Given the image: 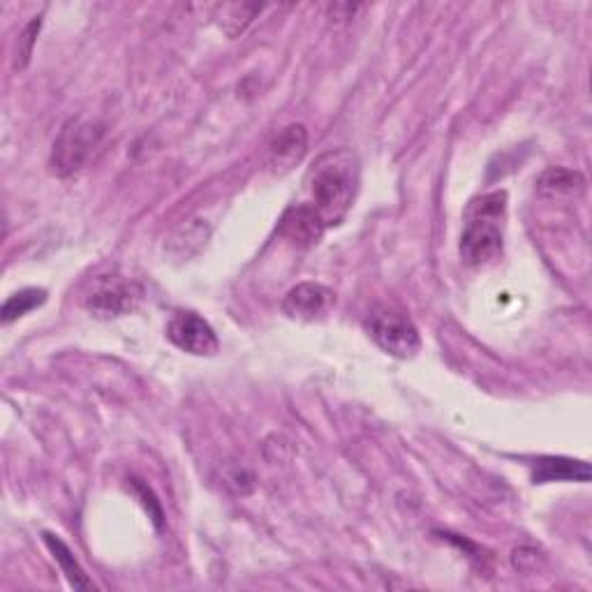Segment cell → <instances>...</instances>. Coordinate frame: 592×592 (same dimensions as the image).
Returning a JSON list of instances; mask_svg holds the SVG:
<instances>
[{
  "instance_id": "cell-15",
  "label": "cell",
  "mask_w": 592,
  "mask_h": 592,
  "mask_svg": "<svg viewBox=\"0 0 592 592\" xmlns=\"http://www.w3.org/2000/svg\"><path fill=\"white\" fill-rule=\"evenodd\" d=\"M223 481H225V487L236 496H248L255 489L253 474L241 466H227L223 472Z\"/></svg>"
},
{
  "instance_id": "cell-5",
  "label": "cell",
  "mask_w": 592,
  "mask_h": 592,
  "mask_svg": "<svg viewBox=\"0 0 592 592\" xmlns=\"http://www.w3.org/2000/svg\"><path fill=\"white\" fill-rule=\"evenodd\" d=\"M142 285L123 276H100L91 283L84 296V306L100 319L123 317L142 302Z\"/></svg>"
},
{
  "instance_id": "cell-6",
  "label": "cell",
  "mask_w": 592,
  "mask_h": 592,
  "mask_svg": "<svg viewBox=\"0 0 592 592\" xmlns=\"http://www.w3.org/2000/svg\"><path fill=\"white\" fill-rule=\"evenodd\" d=\"M167 338L183 353L195 357H213L221 347L213 327L197 313H176L167 325Z\"/></svg>"
},
{
  "instance_id": "cell-7",
  "label": "cell",
  "mask_w": 592,
  "mask_h": 592,
  "mask_svg": "<svg viewBox=\"0 0 592 592\" xmlns=\"http://www.w3.org/2000/svg\"><path fill=\"white\" fill-rule=\"evenodd\" d=\"M327 223L321 218L319 211L308 204H292L278 223V234L287 238L296 248H313L319 244V238L327 232Z\"/></svg>"
},
{
  "instance_id": "cell-2",
  "label": "cell",
  "mask_w": 592,
  "mask_h": 592,
  "mask_svg": "<svg viewBox=\"0 0 592 592\" xmlns=\"http://www.w3.org/2000/svg\"><path fill=\"white\" fill-rule=\"evenodd\" d=\"M507 195L489 193L470 202L461 234V257L468 266H483L502 253Z\"/></svg>"
},
{
  "instance_id": "cell-14",
  "label": "cell",
  "mask_w": 592,
  "mask_h": 592,
  "mask_svg": "<svg viewBox=\"0 0 592 592\" xmlns=\"http://www.w3.org/2000/svg\"><path fill=\"white\" fill-rule=\"evenodd\" d=\"M47 302V292L38 289V287H29V289H21L17 294H12L10 299L3 304V321L10 325V321L29 315L31 310H35L38 306H42Z\"/></svg>"
},
{
  "instance_id": "cell-1",
  "label": "cell",
  "mask_w": 592,
  "mask_h": 592,
  "mask_svg": "<svg viewBox=\"0 0 592 592\" xmlns=\"http://www.w3.org/2000/svg\"><path fill=\"white\" fill-rule=\"evenodd\" d=\"M357 160L355 155L340 149L321 155L310 167L306 176L308 204H313L327 227L338 225L347 211L353 208L355 193H357Z\"/></svg>"
},
{
  "instance_id": "cell-4",
  "label": "cell",
  "mask_w": 592,
  "mask_h": 592,
  "mask_svg": "<svg viewBox=\"0 0 592 592\" xmlns=\"http://www.w3.org/2000/svg\"><path fill=\"white\" fill-rule=\"evenodd\" d=\"M368 334L378 343V347L396 359H412L421 347L417 327L412 325L408 313L400 308L385 306L375 310L368 319Z\"/></svg>"
},
{
  "instance_id": "cell-12",
  "label": "cell",
  "mask_w": 592,
  "mask_h": 592,
  "mask_svg": "<svg viewBox=\"0 0 592 592\" xmlns=\"http://www.w3.org/2000/svg\"><path fill=\"white\" fill-rule=\"evenodd\" d=\"M262 10L264 6L259 3H223L215 8V21L227 38H238Z\"/></svg>"
},
{
  "instance_id": "cell-16",
  "label": "cell",
  "mask_w": 592,
  "mask_h": 592,
  "mask_svg": "<svg viewBox=\"0 0 592 592\" xmlns=\"http://www.w3.org/2000/svg\"><path fill=\"white\" fill-rule=\"evenodd\" d=\"M40 17H35L29 25H25V31H23V35L19 38V61H17V65L19 68H25V65H29V61H31V57H33V44H35V38H38V31H40Z\"/></svg>"
},
{
  "instance_id": "cell-13",
  "label": "cell",
  "mask_w": 592,
  "mask_h": 592,
  "mask_svg": "<svg viewBox=\"0 0 592 592\" xmlns=\"http://www.w3.org/2000/svg\"><path fill=\"white\" fill-rule=\"evenodd\" d=\"M44 544L49 547L53 560L59 562V568L63 570V574L68 576V581H70L72 588H79V590H91V588H93V583L89 581V576L84 574V570L79 568V562L74 560L72 551L59 540L57 534H49V532H47V534H44Z\"/></svg>"
},
{
  "instance_id": "cell-10",
  "label": "cell",
  "mask_w": 592,
  "mask_h": 592,
  "mask_svg": "<svg viewBox=\"0 0 592 592\" xmlns=\"http://www.w3.org/2000/svg\"><path fill=\"white\" fill-rule=\"evenodd\" d=\"M534 483L549 481H590V466L574 459H562V456H542L534 461L532 470Z\"/></svg>"
},
{
  "instance_id": "cell-8",
  "label": "cell",
  "mask_w": 592,
  "mask_h": 592,
  "mask_svg": "<svg viewBox=\"0 0 592 592\" xmlns=\"http://www.w3.org/2000/svg\"><path fill=\"white\" fill-rule=\"evenodd\" d=\"M334 302L336 296L329 287L319 283H302L287 292V296L283 299V310L292 319L313 321L321 315H327Z\"/></svg>"
},
{
  "instance_id": "cell-11",
  "label": "cell",
  "mask_w": 592,
  "mask_h": 592,
  "mask_svg": "<svg viewBox=\"0 0 592 592\" xmlns=\"http://www.w3.org/2000/svg\"><path fill=\"white\" fill-rule=\"evenodd\" d=\"M537 191L547 197H576L585 191V178L572 170L551 167L537 181Z\"/></svg>"
},
{
  "instance_id": "cell-3",
  "label": "cell",
  "mask_w": 592,
  "mask_h": 592,
  "mask_svg": "<svg viewBox=\"0 0 592 592\" xmlns=\"http://www.w3.org/2000/svg\"><path fill=\"white\" fill-rule=\"evenodd\" d=\"M102 137V125L93 119L76 116L70 119L51 149V170L57 176H72L74 172L82 170V165L89 160L91 151L98 146Z\"/></svg>"
},
{
  "instance_id": "cell-9",
  "label": "cell",
  "mask_w": 592,
  "mask_h": 592,
  "mask_svg": "<svg viewBox=\"0 0 592 592\" xmlns=\"http://www.w3.org/2000/svg\"><path fill=\"white\" fill-rule=\"evenodd\" d=\"M308 151V130L302 123H292L283 127L274 142L268 144V167L274 174H287L302 163Z\"/></svg>"
}]
</instances>
